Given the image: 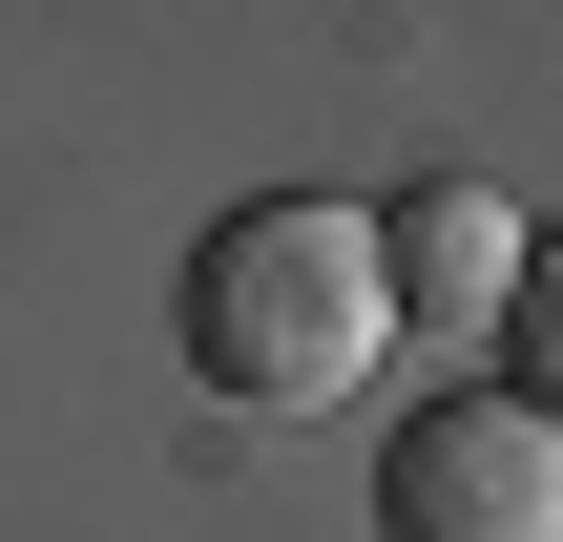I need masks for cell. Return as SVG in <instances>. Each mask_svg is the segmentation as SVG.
I'll return each instance as SVG.
<instances>
[{
  "mask_svg": "<svg viewBox=\"0 0 563 542\" xmlns=\"http://www.w3.org/2000/svg\"><path fill=\"white\" fill-rule=\"evenodd\" d=\"M376 272H397V334H460V313H501L522 209H501L481 167H439V188H397V209H376Z\"/></svg>",
  "mask_w": 563,
  "mask_h": 542,
  "instance_id": "cell-3",
  "label": "cell"
},
{
  "mask_svg": "<svg viewBox=\"0 0 563 542\" xmlns=\"http://www.w3.org/2000/svg\"><path fill=\"white\" fill-rule=\"evenodd\" d=\"M501 376L563 418V230H522V272H501Z\"/></svg>",
  "mask_w": 563,
  "mask_h": 542,
  "instance_id": "cell-4",
  "label": "cell"
},
{
  "mask_svg": "<svg viewBox=\"0 0 563 542\" xmlns=\"http://www.w3.org/2000/svg\"><path fill=\"white\" fill-rule=\"evenodd\" d=\"M167 334H188V376H209L230 418H334V397L376 376V334H397L376 209H334V188H251V209H209Z\"/></svg>",
  "mask_w": 563,
  "mask_h": 542,
  "instance_id": "cell-1",
  "label": "cell"
},
{
  "mask_svg": "<svg viewBox=\"0 0 563 542\" xmlns=\"http://www.w3.org/2000/svg\"><path fill=\"white\" fill-rule=\"evenodd\" d=\"M376 542H563V418L522 376H460L376 439Z\"/></svg>",
  "mask_w": 563,
  "mask_h": 542,
  "instance_id": "cell-2",
  "label": "cell"
}]
</instances>
